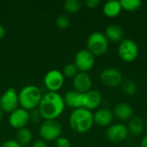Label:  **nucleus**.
<instances>
[{
    "label": "nucleus",
    "mask_w": 147,
    "mask_h": 147,
    "mask_svg": "<svg viewBox=\"0 0 147 147\" xmlns=\"http://www.w3.org/2000/svg\"><path fill=\"white\" fill-rule=\"evenodd\" d=\"M65 108V102L60 94L58 92L47 91L42 95L37 109L41 118L47 121L57 120V118L64 112Z\"/></svg>",
    "instance_id": "1"
},
{
    "label": "nucleus",
    "mask_w": 147,
    "mask_h": 147,
    "mask_svg": "<svg viewBox=\"0 0 147 147\" xmlns=\"http://www.w3.org/2000/svg\"><path fill=\"white\" fill-rule=\"evenodd\" d=\"M69 124L74 132L85 134L91 129L94 124L93 114L84 108L73 109L69 117Z\"/></svg>",
    "instance_id": "2"
},
{
    "label": "nucleus",
    "mask_w": 147,
    "mask_h": 147,
    "mask_svg": "<svg viewBox=\"0 0 147 147\" xmlns=\"http://www.w3.org/2000/svg\"><path fill=\"white\" fill-rule=\"evenodd\" d=\"M42 97L40 90L35 85H26L18 93L19 105L25 110L36 109Z\"/></svg>",
    "instance_id": "3"
},
{
    "label": "nucleus",
    "mask_w": 147,
    "mask_h": 147,
    "mask_svg": "<svg viewBox=\"0 0 147 147\" xmlns=\"http://www.w3.org/2000/svg\"><path fill=\"white\" fill-rule=\"evenodd\" d=\"M87 49L94 56H101L109 49V40L101 32H93L87 40Z\"/></svg>",
    "instance_id": "4"
},
{
    "label": "nucleus",
    "mask_w": 147,
    "mask_h": 147,
    "mask_svg": "<svg viewBox=\"0 0 147 147\" xmlns=\"http://www.w3.org/2000/svg\"><path fill=\"white\" fill-rule=\"evenodd\" d=\"M62 126L57 120L44 121L39 128V134L41 140L45 141H53L60 137Z\"/></svg>",
    "instance_id": "5"
},
{
    "label": "nucleus",
    "mask_w": 147,
    "mask_h": 147,
    "mask_svg": "<svg viewBox=\"0 0 147 147\" xmlns=\"http://www.w3.org/2000/svg\"><path fill=\"white\" fill-rule=\"evenodd\" d=\"M139 53V47L134 40L131 39H124L120 42L118 54L123 61L127 63L134 61L138 58Z\"/></svg>",
    "instance_id": "6"
},
{
    "label": "nucleus",
    "mask_w": 147,
    "mask_h": 147,
    "mask_svg": "<svg viewBox=\"0 0 147 147\" xmlns=\"http://www.w3.org/2000/svg\"><path fill=\"white\" fill-rule=\"evenodd\" d=\"M19 98L18 93L14 88H8L0 96V109L4 113H12L18 109Z\"/></svg>",
    "instance_id": "7"
},
{
    "label": "nucleus",
    "mask_w": 147,
    "mask_h": 147,
    "mask_svg": "<svg viewBox=\"0 0 147 147\" xmlns=\"http://www.w3.org/2000/svg\"><path fill=\"white\" fill-rule=\"evenodd\" d=\"M74 65L78 71L87 72L95 65V56L88 49H81L75 56Z\"/></svg>",
    "instance_id": "8"
},
{
    "label": "nucleus",
    "mask_w": 147,
    "mask_h": 147,
    "mask_svg": "<svg viewBox=\"0 0 147 147\" xmlns=\"http://www.w3.org/2000/svg\"><path fill=\"white\" fill-rule=\"evenodd\" d=\"M65 77L62 71L53 69L47 72L44 77V84L48 91L58 92L64 85Z\"/></svg>",
    "instance_id": "9"
},
{
    "label": "nucleus",
    "mask_w": 147,
    "mask_h": 147,
    "mask_svg": "<svg viewBox=\"0 0 147 147\" xmlns=\"http://www.w3.org/2000/svg\"><path fill=\"white\" fill-rule=\"evenodd\" d=\"M100 80L102 84L108 87H117L123 83L122 73L115 68H107L100 74Z\"/></svg>",
    "instance_id": "10"
},
{
    "label": "nucleus",
    "mask_w": 147,
    "mask_h": 147,
    "mask_svg": "<svg viewBox=\"0 0 147 147\" xmlns=\"http://www.w3.org/2000/svg\"><path fill=\"white\" fill-rule=\"evenodd\" d=\"M29 121V112L22 108L16 109L10 113L9 116V124L10 127L17 130L26 127Z\"/></svg>",
    "instance_id": "11"
},
{
    "label": "nucleus",
    "mask_w": 147,
    "mask_h": 147,
    "mask_svg": "<svg viewBox=\"0 0 147 147\" xmlns=\"http://www.w3.org/2000/svg\"><path fill=\"white\" fill-rule=\"evenodd\" d=\"M129 134L128 128L124 124H113L109 127L106 131V136L109 140L114 143L124 141Z\"/></svg>",
    "instance_id": "12"
},
{
    "label": "nucleus",
    "mask_w": 147,
    "mask_h": 147,
    "mask_svg": "<svg viewBox=\"0 0 147 147\" xmlns=\"http://www.w3.org/2000/svg\"><path fill=\"white\" fill-rule=\"evenodd\" d=\"M73 88L76 91L84 94L90 90H91L92 87V80L87 72H80L73 78L72 81Z\"/></svg>",
    "instance_id": "13"
},
{
    "label": "nucleus",
    "mask_w": 147,
    "mask_h": 147,
    "mask_svg": "<svg viewBox=\"0 0 147 147\" xmlns=\"http://www.w3.org/2000/svg\"><path fill=\"white\" fill-rule=\"evenodd\" d=\"M102 102V95L97 90H90L83 94V108L88 110L97 109Z\"/></svg>",
    "instance_id": "14"
},
{
    "label": "nucleus",
    "mask_w": 147,
    "mask_h": 147,
    "mask_svg": "<svg viewBox=\"0 0 147 147\" xmlns=\"http://www.w3.org/2000/svg\"><path fill=\"white\" fill-rule=\"evenodd\" d=\"M114 116L121 121H130L134 117V109L131 105L127 102L117 103L113 109Z\"/></svg>",
    "instance_id": "15"
},
{
    "label": "nucleus",
    "mask_w": 147,
    "mask_h": 147,
    "mask_svg": "<svg viewBox=\"0 0 147 147\" xmlns=\"http://www.w3.org/2000/svg\"><path fill=\"white\" fill-rule=\"evenodd\" d=\"M65 105L73 109H77L79 108H83V94L73 90H68L65 92V94L63 96Z\"/></svg>",
    "instance_id": "16"
},
{
    "label": "nucleus",
    "mask_w": 147,
    "mask_h": 147,
    "mask_svg": "<svg viewBox=\"0 0 147 147\" xmlns=\"http://www.w3.org/2000/svg\"><path fill=\"white\" fill-rule=\"evenodd\" d=\"M94 123L99 127L110 126L114 120V114L108 109H100L93 115Z\"/></svg>",
    "instance_id": "17"
},
{
    "label": "nucleus",
    "mask_w": 147,
    "mask_h": 147,
    "mask_svg": "<svg viewBox=\"0 0 147 147\" xmlns=\"http://www.w3.org/2000/svg\"><path fill=\"white\" fill-rule=\"evenodd\" d=\"M104 34L108 39V40L113 42H119L122 40L123 29L121 26L117 24H111L106 28Z\"/></svg>",
    "instance_id": "18"
},
{
    "label": "nucleus",
    "mask_w": 147,
    "mask_h": 147,
    "mask_svg": "<svg viewBox=\"0 0 147 147\" xmlns=\"http://www.w3.org/2000/svg\"><path fill=\"white\" fill-rule=\"evenodd\" d=\"M121 9L122 8H121L120 1H115V0L109 1L105 3L102 8L103 14L107 17H109V18H114V17L118 16L121 14Z\"/></svg>",
    "instance_id": "19"
},
{
    "label": "nucleus",
    "mask_w": 147,
    "mask_h": 147,
    "mask_svg": "<svg viewBox=\"0 0 147 147\" xmlns=\"http://www.w3.org/2000/svg\"><path fill=\"white\" fill-rule=\"evenodd\" d=\"M128 131L133 135L139 136L140 135L145 129V121L140 116H134L128 123Z\"/></svg>",
    "instance_id": "20"
},
{
    "label": "nucleus",
    "mask_w": 147,
    "mask_h": 147,
    "mask_svg": "<svg viewBox=\"0 0 147 147\" xmlns=\"http://www.w3.org/2000/svg\"><path fill=\"white\" fill-rule=\"evenodd\" d=\"M32 138H33L32 132L28 128L24 127V128H21L17 131L16 140L23 147L28 145L31 142Z\"/></svg>",
    "instance_id": "21"
},
{
    "label": "nucleus",
    "mask_w": 147,
    "mask_h": 147,
    "mask_svg": "<svg viewBox=\"0 0 147 147\" xmlns=\"http://www.w3.org/2000/svg\"><path fill=\"white\" fill-rule=\"evenodd\" d=\"M120 3L122 9L127 11H135L142 5V2L140 0H121Z\"/></svg>",
    "instance_id": "22"
},
{
    "label": "nucleus",
    "mask_w": 147,
    "mask_h": 147,
    "mask_svg": "<svg viewBox=\"0 0 147 147\" xmlns=\"http://www.w3.org/2000/svg\"><path fill=\"white\" fill-rule=\"evenodd\" d=\"M82 3L79 0H66L64 3V9L67 13H77L80 10Z\"/></svg>",
    "instance_id": "23"
},
{
    "label": "nucleus",
    "mask_w": 147,
    "mask_h": 147,
    "mask_svg": "<svg viewBox=\"0 0 147 147\" xmlns=\"http://www.w3.org/2000/svg\"><path fill=\"white\" fill-rule=\"evenodd\" d=\"M121 89H122V91L125 95L134 96L137 92L138 87H137V84H135L134 81L128 79V80H126L122 83Z\"/></svg>",
    "instance_id": "24"
},
{
    "label": "nucleus",
    "mask_w": 147,
    "mask_h": 147,
    "mask_svg": "<svg viewBox=\"0 0 147 147\" xmlns=\"http://www.w3.org/2000/svg\"><path fill=\"white\" fill-rule=\"evenodd\" d=\"M62 73L65 78H73L78 73V70L74 64L70 63V64H67L65 65V67L63 68Z\"/></svg>",
    "instance_id": "25"
},
{
    "label": "nucleus",
    "mask_w": 147,
    "mask_h": 147,
    "mask_svg": "<svg viewBox=\"0 0 147 147\" xmlns=\"http://www.w3.org/2000/svg\"><path fill=\"white\" fill-rule=\"evenodd\" d=\"M70 18L66 15H59L56 19V24L60 29H66L70 25Z\"/></svg>",
    "instance_id": "26"
},
{
    "label": "nucleus",
    "mask_w": 147,
    "mask_h": 147,
    "mask_svg": "<svg viewBox=\"0 0 147 147\" xmlns=\"http://www.w3.org/2000/svg\"><path fill=\"white\" fill-rule=\"evenodd\" d=\"M55 144L57 147H70L71 146V142L70 140L65 138V137H59L56 140H55Z\"/></svg>",
    "instance_id": "27"
},
{
    "label": "nucleus",
    "mask_w": 147,
    "mask_h": 147,
    "mask_svg": "<svg viewBox=\"0 0 147 147\" xmlns=\"http://www.w3.org/2000/svg\"><path fill=\"white\" fill-rule=\"evenodd\" d=\"M29 118H30V121H32L34 122H39L42 119L37 109L31 110L29 112Z\"/></svg>",
    "instance_id": "28"
},
{
    "label": "nucleus",
    "mask_w": 147,
    "mask_h": 147,
    "mask_svg": "<svg viewBox=\"0 0 147 147\" xmlns=\"http://www.w3.org/2000/svg\"><path fill=\"white\" fill-rule=\"evenodd\" d=\"M0 147H22L16 140H8L4 141Z\"/></svg>",
    "instance_id": "29"
},
{
    "label": "nucleus",
    "mask_w": 147,
    "mask_h": 147,
    "mask_svg": "<svg viewBox=\"0 0 147 147\" xmlns=\"http://www.w3.org/2000/svg\"><path fill=\"white\" fill-rule=\"evenodd\" d=\"M100 3L101 2L99 0H86L84 2V4L90 9H95L100 4Z\"/></svg>",
    "instance_id": "30"
},
{
    "label": "nucleus",
    "mask_w": 147,
    "mask_h": 147,
    "mask_svg": "<svg viewBox=\"0 0 147 147\" xmlns=\"http://www.w3.org/2000/svg\"><path fill=\"white\" fill-rule=\"evenodd\" d=\"M32 147H48V145L47 143V141L43 140H35L33 145H32Z\"/></svg>",
    "instance_id": "31"
},
{
    "label": "nucleus",
    "mask_w": 147,
    "mask_h": 147,
    "mask_svg": "<svg viewBox=\"0 0 147 147\" xmlns=\"http://www.w3.org/2000/svg\"><path fill=\"white\" fill-rule=\"evenodd\" d=\"M5 33H6V31H5L4 27H3V25H1V24H0V40H2V39L4 37Z\"/></svg>",
    "instance_id": "32"
},
{
    "label": "nucleus",
    "mask_w": 147,
    "mask_h": 147,
    "mask_svg": "<svg viewBox=\"0 0 147 147\" xmlns=\"http://www.w3.org/2000/svg\"><path fill=\"white\" fill-rule=\"evenodd\" d=\"M140 147H147V135H146L142 139V140L140 142Z\"/></svg>",
    "instance_id": "33"
},
{
    "label": "nucleus",
    "mask_w": 147,
    "mask_h": 147,
    "mask_svg": "<svg viewBox=\"0 0 147 147\" xmlns=\"http://www.w3.org/2000/svg\"><path fill=\"white\" fill-rule=\"evenodd\" d=\"M3 115H4V112L0 109V121H2V120H3Z\"/></svg>",
    "instance_id": "34"
},
{
    "label": "nucleus",
    "mask_w": 147,
    "mask_h": 147,
    "mask_svg": "<svg viewBox=\"0 0 147 147\" xmlns=\"http://www.w3.org/2000/svg\"><path fill=\"white\" fill-rule=\"evenodd\" d=\"M145 127H146V129H147V122H146V124H145Z\"/></svg>",
    "instance_id": "35"
}]
</instances>
